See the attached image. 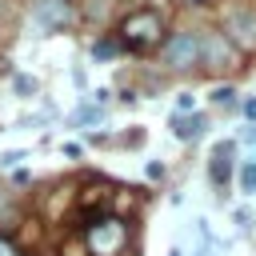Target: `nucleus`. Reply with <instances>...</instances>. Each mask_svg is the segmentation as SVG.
Here are the masks:
<instances>
[{"mask_svg": "<svg viewBox=\"0 0 256 256\" xmlns=\"http://www.w3.org/2000/svg\"><path fill=\"white\" fill-rule=\"evenodd\" d=\"M160 32H164V24H160V12H152V8L128 12V16L120 20V44L132 48V52L152 48V44L160 40Z\"/></svg>", "mask_w": 256, "mask_h": 256, "instance_id": "f257e3e1", "label": "nucleus"}, {"mask_svg": "<svg viewBox=\"0 0 256 256\" xmlns=\"http://www.w3.org/2000/svg\"><path fill=\"white\" fill-rule=\"evenodd\" d=\"M124 240H128V228H124V220H116V216H104V220H96V224L88 228V248H92L96 256H116V252L124 248Z\"/></svg>", "mask_w": 256, "mask_h": 256, "instance_id": "f03ea898", "label": "nucleus"}, {"mask_svg": "<svg viewBox=\"0 0 256 256\" xmlns=\"http://www.w3.org/2000/svg\"><path fill=\"white\" fill-rule=\"evenodd\" d=\"M200 56H204V44H200L196 32H176L164 44V64L168 68H192V64H200Z\"/></svg>", "mask_w": 256, "mask_h": 256, "instance_id": "7ed1b4c3", "label": "nucleus"}, {"mask_svg": "<svg viewBox=\"0 0 256 256\" xmlns=\"http://www.w3.org/2000/svg\"><path fill=\"white\" fill-rule=\"evenodd\" d=\"M32 20H36L40 28H64V24L72 20V8H68V0H36Z\"/></svg>", "mask_w": 256, "mask_h": 256, "instance_id": "20e7f679", "label": "nucleus"}, {"mask_svg": "<svg viewBox=\"0 0 256 256\" xmlns=\"http://www.w3.org/2000/svg\"><path fill=\"white\" fill-rule=\"evenodd\" d=\"M228 28H236V40L240 44H256V16L252 12H232L228 16Z\"/></svg>", "mask_w": 256, "mask_h": 256, "instance_id": "39448f33", "label": "nucleus"}, {"mask_svg": "<svg viewBox=\"0 0 256 256\" xmlns=\"http://www.w3.org/2000/svg\"><path fill=\"white\" fill-rule=\"evenodd\" d=\"M172 128H176L180 140H196V136L204 132V116H200V112H192V116H176Z\"/></svg>", "mask_w": 256, "mask_h": 256, "instance_id": "423d86ee", "label": "nucleus"}, {"mask_svg": "<svg viewBox=\"0 0 256 256\" xmlns=\"http://www.w3.org/2000/svg\"><path fill=\"white\" fill-rule=\"evenodd\" d=\"M228 160H232V144H216L212 148V180L216 184L228 180Z\"/></svg>", "mask_w": 256, "mask_h": 256, "instance_id": "0eeeda50", "label": "nucleus"}, {"mask_svg": "<svg viewBox=\"0 0 256 256\" xmlns=\"http://www.w3.org/2000/svg\"><path fill=\"white\" fill-rule=\"evenodd\" d=\"M240 192L244 196H256V160H244L240 164Z\"/></svg>", "mask_w": 256, "mask_h": 256, "instance_id": "6e6552de", "label": "nucleus"}, {"mask_svg": "<svg viewBox=\"0 0 256 256\" xmlns=\"http://www.w3.org/2000/svg\"><path fill=\"white\" fill-rule=\"evenodd\" d=\"M72 120H76V124H88V128H92V124H100V120H104V108H100V104H80V112H76Z\"/></svg>", "mask_w": 256, "mask_h": 256, "instance_id": "1a4fd4ad", "label": "nucleus"}, {"mask_svg": "<svg viewBox=\"0 0 256 256\" xmlns=\"http://www.w3.org/2000/svg\"><path fill=\"white\" fill-rule=\"evenodd\" d=\"M188 112H196V100H192V92H180L176 96V116H188Z\"/></svg>", "mask_w": 256, "mask_h": 256, "instance_id": "9d476101", "label": "nucleus"}, {"mask_svg": "<svg viewBox=\"0 0 256 256\" xmlns=\"http://www.w3.org/2000/svg\"><path fill=\"white\" fill-rule=\"evenodd\" d=\"M20 160H28V152H20V148H8V152H0V164H4V168H16Z\"/></svg>", "mask_w": 256, "mask_h": 256, "instance_id": "9b49d317", "label": "nucleus"}, {"mask_svg": "<svg viewBox=\"0 0 256 256\" xmlns=\"http://www.w3.org/2000/svg\"><path fill=\"white\" fill-rule=\"evenodd\" d=\"M92 56L96 60H108V56H116V44L112 40H100V44H92Z\"/></svg>", "mask_w": 256, "mask_h": 256, "instance_id": "f8f14e48", "label": "nucleus"}, {"mask_svg": "<svg viewBox=\"0 0 256 256\" xmlns=\"http://www.w3.org/2000/svg\"><path fill=\"white\" fill-rule=\"evenodd\" d=\"M212 100H216V104H232V100H236V88H228V84H224V88H212Z\"/></svg>", "mask_w": 256, "mask_h": 256, "instance_id": "ddd939ff", "label": "nucleus"}, {"mask_svg": "<svg viewBox=\"0 0 256 256\" xmlns=\"http://www.w3.org/2000/svg\"><path fill=\"white\" fill-rule=\"evenodd\" d=\"M16 92H20V96H32V92H36V80H32V76H16Z\"/></svg>", "mask_w": 256, "mask_h": 256, "instance_id": "4468645a", "label": "nucleus"}, {"mask_svg": "<svg viewBox=\"0 0 256 256\" xmlns=\"http://www.w3.org/2000/svg\"><path fill=\"white\" fill-rule=\"evenodd\" d=\"M144 176H148V180H160V176H164V164H156V160H148V168H144Z\"/></svg>", "mask_w": 256, "mask_h": 256, "instance_id": "2eb2a0df", "label": "nucleus"}, {"mask_svg": "<svg viewBox=\"0 0 256 256\" xmlns=\"http://www.w3.org/2000/svg\"><path fill=\"white\" fill-rule=\"evenodd\" d=\"M200 236H204V244H200L192 256H212V244H208V228H204V224H200Z\"/></svg>", "mask_w": 256, "mask_h": 256, "instance_id": "dca6fc26", "label": "nucleus"}, {"mask_svg": "<svg viewBox=\"0 0 256 256\" xmlns=\"http://www.w3.org/2000/svg\"><path fill=\"white\" fill-rule=\"evenodd\" d=\"M244 116L256 124V96H252V100H244Z\"/></svg>", "mask_w": 256, "mask_h": 256, "instance_id": "f3484780", "label": "nucleus"}, {"mask_svg": "<svg viewBox=\"0 0 256 256\" xmlns=\"http://www.w3.org/2000/svg\"><path fill=\"white\" fill-rule=\"evenodd\" d=\"M244 144H252V148H256V124H252V128H244Z\"/></svg>", "mask_w": 256, "mask_h": 256, "instance_id": "a211bd4d", "label": "nucleus"}, {"mask_svg": "<svg viewBox=\"0 0 256 256\" xmlns=\"http://www.w3.org/2000/svg\"><path fill=\"white\" fill-rule=\"evenodd\" d=\"M0 256H12V244L8 240H0Z\"/></svg>", "mask_w": 256, "mask_h": 256, "instance_id": "6ab92c4d", "label": "nucleus"}, {"mask_svg": "<svg viewBox=\"0 0 256 256\" xmlns=\"http://www.w3.org/2000/svg\"><path fill=\"white\" fill-rule=\"evenodd\" d=\"M168 256H180V252H168Z\"/></svg>", "mask_w": 256, "mask_h": 256, "instance_id": "aec40b11", "label": "nucleus"}, {"mask_svg": "<svg viewBox=\"0 0 256 256\" xmlns=\"http://www.w3.org/2000/svg\"><path fill=\"white\" fill-rule=\"evenodd\" d=\"M196 4H200V0H196Z\"/></svg>", "mask_w": 256, "mask_h": 256, "instance_id": "412c9836", "label": "nucleus"}]
</instances>
